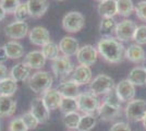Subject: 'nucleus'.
<instances>
[{"instance_id": "b1692460", "label": "nucleus", "mask_w": 146, "mask_h": 131, "mask_svg": "<svg viewBox=\"0 0 146 131\" xmlns=\"http://www.w3.org/2000/svg\"><path fill=\"white\" fill-rule=\"evenodd\" d=\"M98 13L102 18H113L117 11V0H103L98 5Z\"/></svg>"}, {"instance_id": "2f4dec72", "label": "nucleus", "mask_w": 146, "mask_h": 131, "mask_svg": "<svg viewBox=\"0 0 146 131\" xmlns=\"http://www.w3.org/2000/svg\"><path fill=\"white\" fill-rule=\"evenodd\" d=\"M59 46L54 42H49L42 47V53L46 59L55 60L56 58L59 57Z\"/></svg>"}, {"instance_id": "4468645a", "label": "nucleus", "mask_w": 146, "mask_h": 131, "mask_svg": "<svg viewBox=\"0 0 146 131\" xmlns=\"http://www.w3.org/2000/svg\"><path fill=\"white\" fill-rule=\"evenodd\" d=\"M92 70L87 66L80 65L76 68H74L72 74H71V80L78 85H86L90 84L92 81Z\"/></svg>"}, {"instance_id": "412c9836", "label": "nucleus", "mask_w": 146, "mask_h": 131, "mask_svg": "<svg viewBox=\"0 0 146 131\" xmlns=\"http://www.w3.org/2000/svg\"><path fill=\"white\" fill-rule=\"evenodd\" d=\"M17 110V102L11 96H0V118L11 117Z\"/></svg>"}, {"instance_id": "f704fd0d", "label": "nucleus", "mask_w": 146, "mask_h": 131, "mask_svg": "<svg viewBox=\"0 0 146 131\" xmlns=\"http://www.w3.org/2000/svg\"><path fill=\"white\" fill-rule=\"evenodd\" d=\"M9 131H29L26 125L24 124L22 117H17L13 118L10 122H9V127H8Z\"/></svg>"}, {"instance_id": "f257e3e1", "label": "nucleus", "mask_w": 146, "mask_h": 131, "mask_svg": "<svg viewBox=\"0 0 146 131\" xmlns=\"http://www.w3.org/2000/svg\"><path fill=\"white\" fill-rule=\"evenodd\" d=\"M97 51L109 63H120L125 58L123 44L115 37H103L97 43Z\"/></svg>"}, {"instance_id": "c85d7f7f", "label": "nucleus", "mask_w": 146, "mask_h": 131, "mask_svg": "<svg viewBox=\"0 0 146 131\" xmlns=\"http://www.w3.org/2000/svg\"><path fill=\"white\" fill-rule=\"evenodd\" d=\"M97 124V120L95 115H88L84 114L83 116H81L79 126H78V131H91L94 129V127Z\"/></svg>"}, {"instance_id": "09e8293b", "label": "nucleus", "mask_w": 146, "mask_h": 131, "mask_svg": "<svg viewBox=\"0 0 146 131\" xmlns=\"http://www.w3.org/2000/svg\"><path fill=\"white\" fill-rule=\"evenodd\" d=\"M96 1H99V2H100V1H103V0H96Z\"/></svg>"}, {"instance_id": "49530a36", "label": "nucleus", "mask_w": 146, "mask_h": 131, "mask_svg": "<svg viewBox=\"0 0 146 131\" xmlns=\"http://www.w3.org/2000/svg\"><path fill=\"white\" fill-rule=\"evenodd\" d=\"M143 68L146 70V58L144 59V61H143Z\"/></svg>"}, {"instance_id": "0eeeda50", "label": "nucleus", "mask_w": 146, "mask_h": 131, "mask_svg": "<svg viewBox=\"0 0 146 131\" xmlns=\"http://www.w3.org/2000/svg\"><path fill=\"white\" fill-rule=\"evenodd\" d=\"M51 69H52L54 74L57 78L63 79L68 75L72 74L74 67H73V63L69 57L59 56L58 58H56L55 60H52Z\"/></svg>"}, {"instance_id": "72a5a7b5", "label": "nucleus", "mask_w": 146, "mask_h": 131, "mask_svg": "<svg viewBox=\"0 0 146 131\" xmlns=\"http://www.w3.org/2000/svg\"><path fill=\"white\" fill-rule=\"evenodd\" d=\"M13 14H14L15 21H22V22H25L29 18H31L26 2H21L20 6L18 7V9L15 10V12L13 13Z\"/></svg>"}, {"instance_id": "e433bc0d", "label": "nucleus", "mask_w": 146, "mask_h": 131, "mask_svg": "<svg viewBox=\"0 0 146 131\" xmlns=\"http://www.w3.org/2000/svg\"><path fill=\"white\" fill-rule=\"evenodd\" d=\"M22 119H23V121H24V124L26 125L29 130H30V129L31 130H34V129L37 128V126L39 125L38 120L35 118V116L31 112L23 114V115H22Z\"/></svg>"}, {"instance_id": "c9c22d12", "label": "nucleus", "mask_w": 146, "mask_h": 131, "mask_svg": "<svg viewBox=\"0 0 146 131\" xmlns=\"http://www.w3.org/2000/svg\"><path fill=\"white\" fill-rule=\"evenodd\" d=\"M104 102L107 103V104H109V105H111V106L121 108V102H120V100H119V97H118V95H117L115 88L111 90L110 92H108V93L105 95Z\"/></svg>"}, {"instance_id": "9d476101", "label": "nucleus", "mask_w": 146, "mask_h": 131, "mask_svg": "<svg viewBox=\"0 0 146 131\" xmlns=\"http://www.w3.org/2000/svg\"><path fill=\"white\" fill-rule=\"evenodd\" d=\"M117 95L121 103H129L134 100L135 96V85H133L128 79L120 81L115 87Z\"/></svg>"}, {"instance_id": "ddd939ff", "label": "nucleus", "mask_w": 146, "mask_h": 131, "mask_svg": "<svg viewBox=\"0 0 146 131\" xmlns=\"http://www.w3.org/2000/svg\"><path fill=\"white\" fill-rule=\"evenodd\" d=\"M30 42L35 46L43 47L44 45L51 42L50 41V33L46 27L43 26H35L29 32Z\"/></svg>"}, {"instance_id": "2eb2a0df", "label": "nucleus", "mask_w": 146, "mask_h": 131, "mask_svg": "<svg viewBox=\"0 0 146 131\" xmlns=\"http://www.w3.org/2000/svg\"><path fill=\"white\" fill-rule=\"evenodd\" d=\"M59 50L62 54V56L72 57L76 56L78 51L80 49L79 42L72 36H64L59 43Z\"/></svg>"}, {"instance_id": "f3484780", "label": "nucleus", "mask_w": 146, "mask_h": 131, "mask_svg": "<svg viewBox=\"0 0 146 131\" xmlns=\"http://www.w3.org/2000/svg\"><path fill=\"white\" fill-rule=\"evenodd\" d=\"M46 60L47 59L43 55L42 50H33L25 55L23 63H26L31 69H35L38 71L46 65Z\"/></svg>"}, {"instance_id": "20e7f679", "label": "nucleus", "mask_w": 146, "mask_h": 131, "mask_svg": "<svg viewBox=\"0 0 146 131\" xmlns=\"http://www.w3.org/2000/svg\"><path fill=\"white\" fill-rule=\"evenodd\" d=\"M76 102L80 112L88 115H95V112H98V108L100 106L98 97L90 91L80 94L76 98Z\"/></svg>"}, {"instance_id": "5701e85b", "label": "nucleus", "mask_w": 146, "mask_h": 131, "mask_svg": "<svg viewBox=\"0 0 146 131\" xmlns=\"http://www.w3.org/2000/svg\"><path fill=\"white\" fill-rule=\"evenodd\" d=\"M125 58L134 63H143L145 59V51L141 45L132 44L125 49Z\"/></svg>"}, {"instance_id": "9b49d317", "label": "nucleus", "mask_w": 146, "mask_h": 131, "mask_svg": "<svg viewBox=\"0 0 146 131\" xmlns=\"http://www.w3.org/2000/svg\"><path fill=\"white\" fill-rule=\"evenodd\" d=\"M29 25L26 22L22 21H14L8 24L5 29V33L11 39H21L24 38L29 34Z\"/></svg>"}, {"instance_id": "c756f323", "label": "nucleus", "mask_w": 146, "mask_h": 131, "mask_svg": "<svg viewBox=\"0 0 146 131\" xmlns=\"http://www.w3.org/2000/svg\"><path fill=\"white\" fill-rule=\"evenodd\" d=\"M80 119H81V115L78 112H68V114H63L62 122H63L64 127H67L68 129L76 130L78 126H79Z\"/></svg>"}, {"instance_id": "a18cd8bd", "label": "nucleus", "mask_w": 146, "mask_h": 131, "mask_svg": "<svg viewBox=\"0 0 146 131\" xmlns=\"http://www.w3.org/2000/svg\"><path fill=\"white\" fill-rule=\"evenodd\" d=\"M142 122H143V126H144V128L146 129V115H145V117L143 118V120H142Z\"/></svg>"}, {"instance_id": "f8f14e48", "label": "nucleus", "mask_w": 146, "mask_h": 131, "mask_svg": "<svg viewBox=\"0 0 146 131\" xmlns=\"http://www.w3.org/2000/svg\"><path fill=\"white\" fill-rule=\"evenodd\" d=\"M48 108L44 104V100L42 97H35L32 100L31 104V112L35 116V118L38 120L39 124H46L48 122L50 114Z\"/></svg>"}, {"instance_id": "1a4fd4ad", "label": "nucleus", "mask_w": 146, "mask_h": 131, "mask_svg": "<svg viewBox=\"0 0 146 131\" xmlns=\"http://www.w3.org/2000/svg\"><path fill=\"white\" fill-rule=\"evenodd\" d=\"M98 56L97 48H95L92 45H84L80 47L79 51L76 54V59L80 65L90 67L96 63Z\"/></svg>"}, {"instance_id": "c03bdc74", "label": "nucleus", "mask_w": 146, "mask_h": 131, "mask_svg": "<svg viewBox=\"0 0 146 131\" xmlns=\"http://www.w3.org/2000/svg\"><path fill=\"white\" fill-rule=\"evenodd\" d=\"M6 15H7V12L5 11V9L2 8V6H1V3H0V21L5 20V18H6Z\"/></svg>"}, {"instance_id": "473e14b6", "label": "nucleus", "mask_w": 146, "mask_h": 131, "mask_svg": "<svg viewBox=\"0 0 146 131\" xmlns=\"http://www.w3.org/2000/svg\"><path fill=\"white\" fill-rule=\"evenodd\" d=\"M59 109L63 114H68V112H78V102L76 98H69V97H62L60 103Z\"/></svg>"}, {"instance_id": "423d86ee", "label": "nucleus", "mask_w": 146, "mask_h": 131, "mask_svg": "<svg viewBox=\"0 0 146 131\" xmlns=\"http://www.w3.org/2000/svg\"><path fill=\"white\" fill-rule=\"evenodd\" d=\"M85 26V18L79 11H70L62 19V27L69 33H78Z\"/></svg>"}, {"instance_id": "dca6fc26", "label": "nucleus", "mask_w": 146, "mask_h": 131, "mask_svg": "<svg viewBox=\"0 0 146 131\" xmlns=\"http://www.w3.org/2000/svg\"><path fill=\"white\" fill-rule=\"evenodd\" d=\"M25 2L29 8L31 18H34V19L42 18L47 12L49 8L48 0H26Z\"/></svg>"}, {"instance_id": "4be33fe9", "label": "nucleus", "mask_w": 146, "mask_h": 131, "mask_svg": "<svg viewBox=\"0 0 146 131\" xmlns=\"http://www.w3.org/2000/svg\"><path fill=\"white\" fill-rule=\"evenodd\" d=\"M32 69L24 63H17L13 66L11 71H10V76L12 78L14 81L17 82H24L29 79L31 74Z\"/></svg>"}, {"instance_id": "a19ab883", "label": "nucleus", "mask_w": 146, "mask_h": 131, "mask_svg": "<svg viewBox=\"0 0 146 131\" xmlns=\"http://www.w3.org/2000/svg\"><path fill=\"white\" fill-rule=\"evenodd\" d=\"M109 131H131V128L127 122L119 121V122H116L111 126Z\"/></svg>"}, {"instance_id": "58836bf2", "label": "nucleus", "mask_w": 146, "mask_h": 131, "mask_svg": "<svg viewBox=\"0 0 146 131\" xmlns=\"http://www.w3.org/2000/svg\"><path fill=\"white\" fill-rule=\"evenodd\" d=\"M133 41L136 42L137 45H145L146 44V25L137 26L135 34H134Z\"/></svg>"}, {"instance_id": "6e6552de", "label": "nucleus", "mask_w": 146, "mask_h": 131, "mask_svg": "<svg viewBox=\"0 0 146 131\" xmlns=\"http://www.w3.org/2000/svg\"><path fill=\"white\" fill-rule=\"evenodd\" d=\"M137 29V25L135 24V22L131 20H123L120 23L117 24L116 27V38L120 42H129V41H133L134 34Z\"/></svg>"}, {"instance_id": "f03ea898", "label": "nucleus", "mask_w": 146, "mask_h": 131, "mask_svg": "<svg viewBox=\"0 0 146 131\" xmlns=\"http://www.w3.org/2000/svg\"><path fill=\"white\" fill-rule=\"evenodd\" d=\"M54 78L47 71L38 70L29 80V87L36 94H44L52 86Z\"/></svg>"}, {"instance_id": "39448f33", "label": "nucleus", "mask_w": 146, "mask_h": 131, "mask_svg": "<svg viewBox=\"0 0 146 131\" xmlns=\"http://www.w3.org/2000/svg\"><path fill=\"white\" fill-rule=\"evenodd\" d=\"M124 114L130 121H142L146 115V100L137 98L129 102L124 108Z\"/></svg>"}, {"instance_id": "4c0bfd02", "label": "nucleus", "mask_w": 146, "mask_h": 131, "mask_svg": "<svg viewBox=\"0 0 146 131\" xmlns=\"http://www.w3.org/2000/svg\"><path fill=\"white\" fill-rule=\"evenodd\" d=\"M0 3H1L2 8L5 9L7 14H9V13L15 12V10L18 9L21 2H20V0H0Z\"/></svg>"}, {"instance_id": "7c9ffc66", "label": "nucleus", "mask_w": 146, "mask_h": 131, "mask_svg": "<svg viewBox=\"0 0 146 131\" xmlns=\"http://www.w3.org/2000/svg\"><path fill=\"white\" fill-rule=\"evenodd\" d=\"M134 3L132 0H117V11L121 17H130L134 11Z\"/></svg>"}, {"instance_id": "ea45409f", "label": "nucleus", "mask_w": 146, "mask_h": 131, "mask_svg": "<svg viewBox=\"0 0 146 131\" xmlns=\"http://www.w3.org/2000/svg\"><path fill=\"white\" fill-rule=\"evenodd\" d=\"M135 14L137 17V19H140L143 22H146V0L140 1L135 8H134Z\"/></svg>"}, {"instance_id": "a878e982", "label": "nucleus", "mask_w": 146, "mask_h": 131, "mask_svg": "<svg viewBox=\"0 0 146 131\" xmlns=\"http://www.w3.org/2000/svg\"><path fill=\"white\" fill-rule=\"evenodd\" d=\"M128 80L135 86H142L146 84V70L143 67H135L128 75Z\"/></svg>"}, {"instance_id": "37998d69", "label": "nucleus", "mask_w": 146, "mask_h": 131, "mask_svg": "<svg viewBox=\"0 0 146 131\" xmlns=\"http://www.w3.org/2000/svg\"><path fill=\"white\" fill-rule=\"evenodd\" d=\"M8 59V55H7L6 50L3 47H0V63H3L5 61H7Z\"/></svg>"}, {"instance_id": "bb28decb", "label": "nucleus", "mask_w": 146, "mask_h": 131, "mask_svg": "<svg viewBox=\"0 0 146 131\" xmlns=\"http://www.w3.org/2000/svg\"><path fill=\"white\" fill-rule=\"evenodd\" d=\"M117 21L113 18H103L99 24V33L103 37H112L117 27Z\"/></svg>"}, {"instance_id": "7ed1b4c3", "label": "nucleus", "mask_w": 146, "mask_h": 131, "mask_svg": "<svg viewBox=\"0 0 146 131\" xmlns=\"http://www.w3.org/2000/svg\"><path fill=\"white\" fill-rule=\"evenodd\" d=\"M116 87L113 79L107 74H98L95 76L90 83V92L94 95H106L110 92L111 90H113Z\"/></svg>"}, {"instance_id": "de8ad7c7", "label": "nucleus", "mask_w": 146, "mask_h": 131, "mask_svg": "<svg viewBox=\"0 0 146 131\" xmlns=\"http://www.w3.org/2000/svg\"><path fill=\"white\" fill-rule=\"evenodd\" d=\"M0 131H1V120H0Z\"/></svg>"}, {"instance_id": "6ab92c4d", "label": "nucleus", "mask_w": 146, "mask_h": 131, "mask_svg": "<svg viewBox=\"0 0 146 131\" xmlns=\"http://www.w3.org/2000/svg\"><path fill=\"white\" fill-rule=\"evenodd\" d=\"M42 98L44 100V104L49 110H55L60 106L62 96L57 91V88H50L42 95Z\"/></svg>"}, {"instance_id": "393cba45", "label": "nucleus", "mask_w": 146, "mask_h": 131, "mask_svg": "<svg viewBox=\"0 0 146 131\" xmlns=\"http://www.w3.org/2000/svg\"><path fill=\"white\" fill-rule=\"evenodd\" d=\"M2 47L6 50L8 58H10V59H19V58L24 56V48L17 41L7 42Z\"/></svg>"}, {"instance_id": "aec40b11", "label": "nucleus", "mask_w": 146, "mask_h": 131, "mask_svg": "<svg viewBox=\"0 0 146 131\" xmlns=\"http://www.w3.org/2000/svg\"><path fill=\"white\" fill-rule=\"evenodd\" d=\"M97 114L100 117V119H103L104 121H111V120L116 119L121 114V108L111 106L109 104L103 102L98 108Z\"/></svg>"}, {"instance_id": "79ce46f5", "label": "nucleus", "mask_w": 146, "mask_h": 131, "mask_svg": "<svg viewBox=\"0 0 146 131\" xmlns=\"http://www.w3.org/2000/svg\"><path fill=\"white\" fill-rule=\"evenodd\" d=\"M9 76V70L3 63H0V81Z\"/></svg>"}, {"instance_id": "a211bd4d", "label": "nucleus", "mask_w": 146, "mask_h": 131, "mask_svg": "<svg viewBox=\"0 0 146 131\" xmlns=\"http://www.w3.org/2000/svg\"><path fill=\"white\" fill-rule=\"evenodd\" d=\"M57 91L62 97H69V98H78V96L81 94L79 85L75 84L72 80L62 81L57 86Z\"/></svg>"}, {"instance_id": "cd10ccee", "label": "nucleus", "mask_w": 146, "mask_h": 131, "mask_svg": "<svg viewBox=\"0 0 146 131\" xmlns=\"http://www.w3.org/2000/svg\"><path fill=\"white\" fill-rule=\"evenodd\" d=\"M18 90V82L14 81L11 76H8L0 81V96H11L15 94Z\"/></svg>"}, {"instance_id": "8fccbe9b", "label": "nucleus", "mask_w": 146, "mask_h": 131, "mask_svg": "<svg viewBox=\"0 0 146 131\" xmlns=\"http://www.w3.org/2000/svg\"><path fill=\"white\" fill-rule=\"evenodd\" d=\"M57 1H63V0H57Z\"/></svg>"}]
</instances>
